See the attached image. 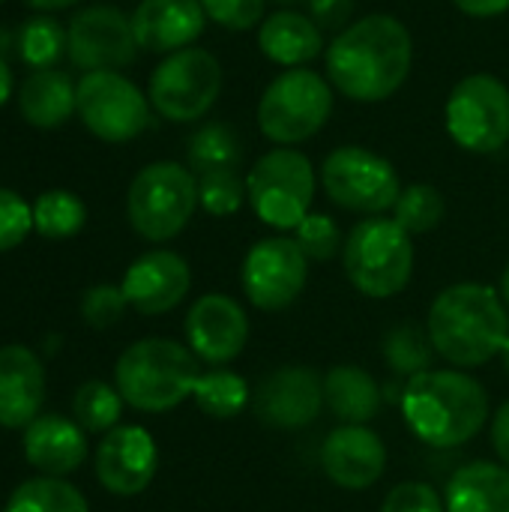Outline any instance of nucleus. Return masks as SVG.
I'll return each instance as SVG.
<instances>
[{"mask_svg": "<svg viewBox=\"0 0 509 512\" xmlns=\"http://www.w3.org/2000/svg\"><path fill=\"white\" fill-rule=\"evenodd\" d=\"M414 63L411 30L396 15H366L348 24L327 48L333 90L354 102H384L408 81Z\"/></svg>", "mask_w": 509, "mask_h": 512, "instance_id": "nucleus-1", "label": "nucleus"}, {"mask_svg": "<svg viewBox=\"0 0 509 512\" xmlns=\"http://www.w3.org/2000/svg\"><path fill=\"white\" fill-rule=\"evenodd\" d=\"M408 429L429 447L450 450L474 441L489 420V396L480 381L453 369L414 375L402 390Z\"/></svg>", "mask_w": 509, "mask_h": 512, "instance_id": "nucleus-2", "label": "nucleus"}, {"mask_svg": "<svg viewBox=\"0 0 509 512\" xmlns=\"http://www.w3.org/2000/svg\"><path fill=\"white\" fill-rule=\"evenodd\" d=\"M426 330L447 363L462 369L483 366L501 354L509 339L507 306L489 285H450L435 297Z\"/></svg>", "mask_w": 509, "mask_h": 512, "instance_id": "nucleus-3", "label": "nucleus"}, {"mask_svg": "<svg viewBox=\"0 0 509 512\" xmlns=\"http://www.w3.org/2000/svg\"><path fill=\"white\" fill-rule=\"evenodd\" d=\"M201 372L195 354L174 339H141L114 366V387L135 411L162 414L195 393Z\"/></svg>", "mask_w": 509, "mask_h": 512, "instance_id": "nucleus-4", "label": "nucleus"}, {"mask_svg": "<svg viewBox=\"0 0 509 512\" xmlns=\"http://www.w3.org/2000/svg\"><path fill=\"white\" fill-rule=\"evenodd\" d=\"M342 264L351 279V285L372 297H396L408 288L414 273V243L411 234L396 222L384 216L363 219L354 225V231L345 240Z\"/></svg>", "mask_w": 509, "mask_h": 512, "instance_id": "nucleus-5", "label": "nucleus"}, {"mask_svg": "<svg viewBox=\"0 0 509 512\" xmlns=\"http://www.w3.org/2000/svg\"><path fill=\"white\" fill-rule=\"evenodd\" d=\"M333 114V84L315 69L279 72L258 99V129L279 147H297L318 135Z\"/></svg>", "mask_w": 509, "mask_h": 512, "instance_id": "nucleus-6", "label": "nucleus"}, {"mask_svg": "<svg viewBox=\"0 0 509 512\" xmlns=\"http://www.w3.org/2000/svg\"><path fill=\"white\" fill-rule=\"evenodd\" d=\"M198 207V177L180 162L141 168L126 192V216L138 237L165 243L177 237Z\"/></svg>", "mask_w": 509, "mask_h": 512, "instance_id": "nucleus-7", "label": "nucleus"}, {"mask_svg": "<svg viewBox=\"0 0 509 512\" xmlns=\"http://www.w3.org/2000/svg\"><path fill=\"white\" fill-rule=\"evenodd\" d=\"M246 198L264 225L294 231L312 213L315 201V168L309 156L294 147L264 153L246 174Z\"/></svg>", "mask_w": 509, "mask_h": 512, "instance_id": "nucleus-8", "label": "nucleus"}, {"mask_svg": "<svg viewBox=\"0 0 509 512\" xmlns=\"http://www.w3.org/2000/svg\"><path fill=\"white\" fill-rule=\"evenodd\" d=\"M222 93V66L207 48H180L153 69L147 99L159 117L192 123L204 117Z\"/></svg>", "mask_w": 509, "mask_h": 512, "instance_id": "nucleus-9", "label": "nucleus"}, {"mask_svg": "<svg viewBox=\"0 0 509 512\" xmlns=\"http://www.w3.org/2000/svg\"><path fill=\"white\" fill-rule=\"evenodd\" d=\"M450 138L468 153H495L509 141V87L489 72L465 75L444 108Z\"/></svg>", "mask_w": 509, "mask_h": 512, "instance_id": "nucleus-10", "label": "nucleus"}, {"mask_svg": "<svg viewBox=\"0 0 509 512\" xmlns=\"http://www.w3.org/2000/svg\"><path fill=\"white\" fill-rule=\"evenodd\" d=\"M321 183L333 204L351 213H384L393 210L402 183L390 159L366 147H336L321 165Z\"/></svg>", "mask_w": 509, "mask_h": 512, "instance_id": "nucleus-11", "label": "nucleus"}, {"mask_svg": "<svg viewBox=\"0 0 509 512\" xmlns=\"http://www.w3.org/2000/svg\"><path fill=\"white\" fill-rule=\"evenodd\" d=\"M75 114L99 141L126 144L150 123V99L120 72H84L75 87Z\"/></svg>", "mask_w": 509, "mask_h": 512, "instance_id": "nucleus-12", "label": "nucleus"}, {"mask_svg": "<svg viewBox=\"0 0 509 512\" xmlns=\"http://www.w3.org/2000/svg\"><path fill=\"white\" fill-rule=\"evenodd\" d=\"M309 258L294 237H264L258 240L240 267V285L249 303L261 312L288 309L306 288Z\"/></svg>", "mask_w": 509, "mask_h": 512, "instance_id": "nucleus-13", "label": "nucleus"}, {"mask_svg": "<svg viewBox=\"0 0 509 512\" xmlns=\"http://www.w3.org/2000/svg\"><path fill=\"white\" fill-rule=\"evenodd\" d=\"M69 60L84 72L123 69L138 54V39L132 30V15L117 6H87L69 27Z\"/></svg>", "mask_w": 509, "mask_h": 512, "instance_id": "nucleus-14", "label": "nucleus"}, {"mask_svg": "<svg viewBox=\"0 0 509 512\" xmlns=\"http://www.w3.org/2000/svg\"><path fill=\"white\" fill-rule=\"evenodd\" d=\"M159 468V450L147 429L117 426L96 447V480L117 498L141 495Z\"/></svg>", "mask_w": 509, "mask_h": 512, "instance_id": "nucleus-15", "label": "nucleus"}, {"mask_svg": "<svg viewBox=\"0 0 509 512\" xmlns=\"http://www.w3.org/2000/svg\"><path fill=\"white\" fill-rule=\"evenodd\" d=\"M186 342L198 360L225 366L243 354L249 342V318L234 297L204 294L186 315Z\"/></svg>", "mask_w": 509, "mask_h": 512, "instance_id": "nucleus-16", "label": "nucleus"}, {"mask_svg": "<svg viewBox=\"0 0 509 512\" xmlns=\"http://www.w3.org/2000/svg\"><path fill=\"white\" fill-rule=\"evenodd\" d=\"M324 405V381L309 366H282L267 375L255 396L252 411L264 426L273 429H303Z\"/></svg>", "mask_w": 509, "mask_h": 512, "instance_id": "nucleus-17", "label": "nucleus"}, {"mask_svg": "<svg viewBox=\"0 0 509 512\" xmlns=\"http://www.w3.org/2000/svg\"><path fill=\"white\" fill-rule=\"evenodd\" d=\"M120 288L129 300V309L138 315H165L189 294L192 270L183 255L171 249H153L129 264Z\"/></svg>", "mask_w": 509, "mask_h": 512, "instance_id": "nucleus-18", "label": "nucleus"}, {"mask_svg": "<svg viewBox=\"0 0 509 512\" xmlns=\"http://www.w3.org/2000/svg\"><path fill=\"white\" fill-rule=\"evenodd\" d=\"M321 468L339 489L360 492L381 480L387 468V447L366 426H339L321 447Z\"/></svg>", "mask_w": 509, "mask_h": 512, "instance_id": "nucleus-19", "label": "nucleus"}, {"mask_svg": "<svg viewBox=\"0 0 509 512\" xmlns=\"http://www.w3.org/2000/svg\"><path fill=\"white\" fill-rule=\"evenodd\" d=\"M207 15L201 0H141L132 12L138 48L153 54H174L189 48L204 33Z\"/></svg>", "mask_w": 509, "mask_h": 512, "instance_id": "nucleus-20", "label": "nucleus"}, {"mask_svg": "<svg viewBox=\"0 0 509 512\" xmlns=\"http://www.w3.org/2000/svg\"><path fill=\"white\" fill-rule=\"evenodd\" d=\"M45 402V369L27 345L0 348V429H27Z\"/></svg>", "mask_w": 509, "mask_h": 512, "instance_id": "nucleus-21", "label": "nucleus"}, {"mask_svg": "<svg viewBox=\"0 0 509 512\" xmlns=\"http://www.w3.org/2000/svg\"><path fill=\"white\" fill-rule=\"evenodd\" d=\"M24 459L42 477H66L87 459V432L60 414H39L24 429Z\"/></svg>", "mask_w": 509, "mask_h": 512, "instance_id": "nucleus-22", "label": "nucleus"}, {"mask_svg": "<svg viewBox=\"0 0 509 512\" xmlns=\"http://www.w3.org/2000/svg\"><path fill=\"white\" fill-rule=\"evenodd\" d=\"M324 30L297 9H279L258 27V48L285 69H300L324 51Z\"/></svg>", "mask_w": 509, "mask_h": 512, "instance_id": "nucleus-23", "label": "nucleus"}, {"mask_svg": "<svg viewBox=\"0 0 509 512\" xmlns=\"http://www.w3.org/2000/svg\"><path fill=\"white\" fill-rule=\"evenodd\" d=\"M75 87L60 69H33L18 90V111L36 129H57L75 114Z\"/></svg>", "mask_w": 509, "mask_h": 512, "instance_id": "nucleus-24", "label": "nucleus"}, {"mask_svg": "<svg viewBox=\"0 0 509 512\" xmlns=\"http://www.w3.org/2000/svg\"><path fill=\"white\" fill-rule=\"evenodd\" d=\"M447 512H509V471L495 462L459 468L447 486Z\"/></svg>", "mask_w": 509, "mask_h": 512, "instance_id": "nucleus-25", "label": "nucleus"}, {"mask_svg": "<svg viewBox=\"0 0 509 512\" xmlns=\"http://www.w3.org/2000/svg\"><path fill=\"white\" fill-rule=\"evenodd\" d=\"M324 402L345 426H366L381 411V387L360 366H333L324 378Z\"/></svg>", "mask_w": 509, "mask_h": 512, "instance_id": "nucleus-26", "label": "nucleus"}, {"mask_svg": "<svg viewBox=\"0 0 509 512\" xmlns=\"http://www.w3.org/2000/svg\"><path fill=\"white\" fill-rule=\"evenodd\" d=\"M243 141L228 123H204L186 144V159L192 174H210V171H237L243 162Z\"/></svg>", "mask_w": 509, "mask_h": 512, "instance_id": "nucleus-27", "label": "nucleus"}, {"mask_svg": "<svg viewBox=\"0 0 509 512\" xmlns=\"http://www.w3.org/2000/svg\"><path fill=\"white\" fill-rule=\"evenodd\" d=\"M3 512H90V507L63 477H33L12 492Z\"/></svg>", "mask_w": 509, "mask_h": 512, "instance_id": "nucleus-28", "label": "nucleus"}, {"mask_svg": "<svg viewBox=\"0 0 509 512\" xmlns=\"http://www.w3.org/2000/svg\"><path fill=\"white\" fill-rule=\"evenodd\" d=\"M87 225V207L75 192L51 189L33 201V231L48 240H69Z\"/></svg>", "mask_w": 509, "mask_h": 512, "instance_id": "nucleus-29", "label": "nucleus"}, {"mask_svg": "<svg viewBox=\"0 0 509 512\" xmlns=\"http://www.w3.org/2000/svg\"><path fill=\"white\" fill-rule=\"evenodd\" d=\"M123 414V396L105 381H84L72 396V417L90 435H108Z\"/></svg>", "mask_w": 509, "mask_h": 512, "instance_id": "nucleus-30", "label": "nucleus"}, {"mask_svg": "<svg viewBox=\"0 0 509 512\" xmlns=\"http://www.w3.org/2000/svg\"><path fill=\"white\" fill-rule=\"evenodd\" d=\"M18 54L30 69H54V63L69 54V36L51 15L27 18L18 30Z\"/></svg>", "mask_w": 509, "mask_h": 512, "instance_id": "nucleus-31", "label": "nucleus"}, {"mask_svg": "<svg viewBox=\"0 0 509 512\" xmlns=\"http://www.w3.org/2000/svg\"><path fill=\"white\" fill-rule=\"evenodd\" d=\"M195 405L213 420H231L249 402V384L228 369L204 372L195 384Z\"/></svg>", "mask_w": 509, "mask_h": 512, "instance_id": "nucleus-32", "label": "nucleus"}, {"mask_svg": "<svg viewBox=\"0 0 509 512\" xmlns=\"http://www.w3.org/2000/svg\"><path fill=\"white\" fill-rule=\"evenodd\" d=\"M435 345L429 330L417 327V324H399L384 336V360L393 366V372L399 375H423L432 366L435 357Z\"/></svg>", "mask_w": 509, "mask_h": 512, "instance_id": "nucleus-33", "label": "nucleus"}, {"mask_svg": "<svg viewBox=\"0 0 509 512\" xmlns=\"http://www.w3.org/2000/svg\"><path fill=\"white\" fill-rule=\"evenodd\" d=\"M447 213L444 195L429 186V183H411L402 189L396 207H393V219L414 237V234H429L432 228L441 225Z\"/></svg>", "mask_w": 509, "mask_h": 512, "instance_id": "nucleus-34", "label": "nucleus"}, {"mask_svg": "<svg viewBox=\"0 0 509 512\" xmlns=\"http://www.w3.org/2000/svg\"><path fill=\"white\" fill-rule=\"evenodd\" d=\"M246 198V180L237 171H210L198 177V204L210 216H234L243 207Z\"/></svg>", "mask_w": 509, "mask_h": 512, "instance_id": "nucleus-35", "label": "nucleus"}, {"mask_svg": "<svg viewBox=\"0 0 509 512\" xmlns=\"http://www.w3.org/2000/svg\"><path fill=\"white\" fill-rule=\"evenodd\" d=\"M294 240L303 249V255L309 261H330L339 255V249H345L342 243V231L336 225L333 216L327 213H309L297 228H294Z\"/></svg>", "mask_w": 509, "mask_h": 512, "instance_id": "nucleus-36", "label": "nucleus"}, {"mask_svg": "<svg viewBox=\"0 0 509 512\" xmlns=\"http://www.w3.org/2000/svg\"><path fill=\"white\" fill-rule=\"evenodd\" d=\"M129 309V300L120 285H93L81 294V321L93 330L114 327Z\"/></svg>", "mask_w": 509, "mask_h": 512, "instance_id": "nucleus-37", "label": "nucleus"}, {"mask_svg": "<svg viewBox=\"0 0 509 512\" xmlns=\"http://www.w3.org/2000/svg\"><path fill=\"white\" fill-rule=\"evenodd\" d=\"M33 231V204L0 186V255L21 246Z\"/></svg>", "mask_w": 509, "mask_h": 512, "instance_id": "nucleus-38", "label": "nucleus"}, {"mask_svg": "<svg viewBox=\"0 0 509 512\" xmlns=\"http://www.w3.org/2000/svg\"><path fill=\"white\" fill-rule=\"evenodd\" d=\"M204 15L225 30H252L261 27L267 0H201Z\"/></svg>", "mask_w": 509, "mask_h": 512, "instance_id": "nucleus-39", "label": "nucleus"}, {"mask_svg": "<svg viewBox=\"0 0 509 512\" xmlns=\"http://www.w3.org/2000/svg\"><path fill=\"white\" fill-rule=\"evenodd\" d=\"M381 512H447V507L429 483H399L387 495Z\"/></svg>", "mask_w": 509, "mask_h": 512, "instance_id": "nucleus-40", "label": "nucleus"}, {"mask_svg": "<svg viewBox=\"0 0 509 512\" xmlns=\"http://www.w3.org/2000/svg\"><path fill=\"white\" fill-rule=\"evenodd\" d=\"M309 18L321 27V30H333L342 33L348 24H354V9L357 0H306Z\"/></svg>", "mask_w": 509, "mask_h": 512, "instance_id": "nucleus-41", "label": "nucleus"}, {"mask_svg": "<svg viewBox=\"0 0 509 512\" xmlns=\"http://www.w3.org/2000/svg\"><path fill=\"white\" fill-rule=\"evenodd\" d=\"M492 444L501 456V462L509 465V402H504L492 420Z\"/></svg>", "mask_w": 509, "mask_h": 512, "instance_id": "nucleus-42", "label": "nucleus"}, {"mask_svg": "<svg viewBox=\"0 0 509 512\" xmlns=\"http://www.w3.org/2000/svg\"><path fill=\"white\" fill-rule=\"evenodd\" d=\"M471 18H495L509 9V0H453Z\"/></svg>", "mask_w": 509, "mask_h": 512, "instance_id": "nucleus-43", "label": "nucleus"}, {"mask_svg": "<svg viewBox=\"0 0 509 512\" xmlns=\"http://www.w3.org/2000/svg\"><path fill=\"white\" fill-rule=\"evenodd\" d=\"M30 9H39V12H57V9H69V6H78L81 0H24Z\"/></svg>", "mask_w": 509, "mask_h": 512, "instance_id": "nucleus-44", "label": "nucleus"}, {"mask_svg": "<svg viewBox=\"0 0 509 512\" xmlns=\"http://www.w3.org/2000/svg\"><path fill=\"white\" fill-rule=\"evenodd\" d=\"M9 93H12V69H9V63L0 57V108L6 105Z\"/></svg>", "mask_w": 509, "mask_h": 512, "instance_id": "nucleus-45", "label": "nucleus"}, {"mask_svg": "<svg viewBox=\"0 0 509 512\" xmlns=\"http://www.w3.org/2000/svg\"><path fill=\"white\" fill-rule=\"evenodd\" d=\"M498 294H501V300L509 306V264L507 270L501 273V288H498Z\"/></svg>", "mask_w": 509, "mask_h": 512, "instance_id": "nucleus-46", "label": "nucleus"}, {"mask_svg": "<svg viewBox=\"0 0 509 512\" xmlns=\"http://www.w3.org/2000/svg\"><path fill=\"white\" fill-rule=\"evenodd\" d=\"M501 360H504V369L509 372V339L504 342V348H501Z\"/></svg>", "mask_w": 509, "mask_h": 512, "instance_id": "nucleus-47", "label": "nucleus"}, {"mask_svg": "<svg viewBox=\"0 0 509 512\" xmlns=\"http://www.w3.org/2000/svg\"><path fill=\"white\" fill-rule=\"evenodd\" d=\"M273 3H279V6H285V9H291V6H300V3H306V0H273Z\"/></svg>", "mask_w": 509, "mask_h": 512, "instance_id": "nucleus-48", "label": "nucleus"}, {"mask_svg": "<svg viewBox=\"0 0 509 512\" xmlns=\"http://www.w3.org/2000/svg\"><path fill=\"white\" fill-rule=\"evenodd\" d=\"M0 3H3V0H0Z\"/></svg>", "mask_w": 509, "mask_h": 512, "instance_id": "nucleus-49", "label": "nucleus"}]
</instances>
